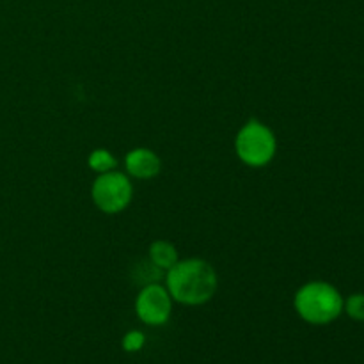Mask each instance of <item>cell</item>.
Here are the masks:
<instances>
[{
  "instance_id": "5b68a950",
  "label": "cell",
  "mask_w": 364,
  "mask_h": 364,
  "mask_svg": "<svg viewBox=\"0 0 364 364\" xmlns=\"http://www.w3.org/2000/svg\"><path fill=\"white\" fill-rule=\"evenodd\" d=\"M173 311V299L166 287L159 283H149L142 287L135 299V313L146 326L159 327L167 323Z\"/></svg>"
},
{
  "instance_id": "277c9868",
  "label": "cell",
  "mask_w": 364,
  "mask_h": 364,
  "mask_svg": "<svg viewBox=\"0 0 364 364\" xmlns=\"http://www.w3.org/2000/svg\"><path fill=\"white\" fill-rule=\"evenodd\" d=\"M132 196H134V187L130 178L116 169L100 174L91 187L92 203L96 208L109 215H116L127 210Z\"/></svg>"
},
{
  "instance_id": "6da1fadb",
  "label": "cell",
  "mask_w": 364,
  "mask_h": 364,
  "mask_svg": "<svg viewBox=\"0 0 364 364\" xmlns=\"http://www.w3.org/2000/svg\"><path fill=\"white\" fill-rule=\"evenodd\" d=\"M166 284L173 301L185 306H201L215 295L217 274L205 259H178L176 265L167 270Z\"/></svg>"
},
{
  "instance_id": "3957f363",
  "label": "cell",
  "mask_w": 364,
  "mask_h": 364,
  "mask_svg": "<svg viewBox=\"0 0 364 364\" xmlns=\"http://www.w3.org/2000/svg\"><path fill=\"white\" fill-rule=\"evenodd\" d=\"M235 151H237V156L245 166L265 167L276 156V135H274V132L267 124L251 119L237 134Z\"/></svg>"
},
{
  "instance_id": "30bf717a",
  "label": "cell",
  "mask_w": 364,
  "mask_h": 364,
  "mask_svg": "<svg viewBox=\"0 0 364 364\" xmlns=\"http://www.w3.org/2000/svg\"><path fill=\"white\" fill-rule=\"evenodd\" d=\"M121 345H123V350L134 354V352H139V350H142V348H144L146 336L141 333V331H130V333H127L123 336V341H121Z\"/></svg>"
},
{
  "instance_id": "9c48e42d",
  "label": "cell",
  "mask_w": 364,
  "mask_h": 364,
  "mask_svg": "<svg viewBox=\"0 0 364 364\" xmlns=\"http://www.w3.org/2000/svg\"><path fill=\"white\" fill-rule=\"evenodd\" d=\"M343 309L355 322H364V294H354L343 302Z\"/></svg>"
},
{
  "instance_id": "7a4b0ae2",
  "label": "cell",
  "mask_w": 364,
  "mask_h": 364,
  "mask_svg": "<svg viewBox=\"0 0 364 364\" xmlns=\"http://www.w3.org/2000/svg\"><path fill=\"white\" fill-rule=\"evenodd\" d=\"M343 297L340 291L323 281H311L299 288L294 306L304 322L313 326H327L343 311Z\"/></svg>"
},
{
  "instance_id": "8992f818",
  "label": "cell",
  "mask_w": 364,
  "mask_h": 364,
  "mask_svg": "<svg viewBox=\"0 0 364 364\" xmlns=\"http://www.w3.org/2000/svg\"><path fill=\"white\" fill-rule=\"evenodd\" d=\"M124 169L137 180H151L162 169V160L153 149L135 148L124 156Z\"/></svg>"
},
{
  "instance_id": "ba28073f",
  "label": "cell",
  "mask_w": 364,
  "mask_h": 364,
  "mask_svg": "<svg viewBox=\"0 0 364 364\" xmlns=\"http://www.w3.org/2000/svg\"><path fill=\"white\" fill-rule=\"evenodd\" d=\"M87 166H89V169L95 171V173L103 174V173H109V171L116 169L117 160H116V156L109 151V149L96 148L89 153Z\"/></svg>"
},
{
  "instance_id": "52a82bcc",
  "label": "cell",
  "mask_w": 364,
  "mask_h": 364,
  "mask_svg": "<svg viewBox=\"0 0 364 364\" xmlns=\"http://www.w3.org/2000/svg\"><path fill=\"white\" fill-rule=\"evenodd\" d=\"M149 259L159 267L160 270L167 272L171 267L178 263V251L171 242L167 240H155L149 245Z\"/></svg>"
}]
</instances>
